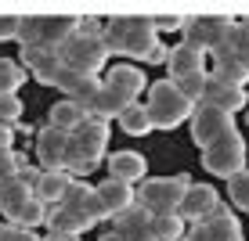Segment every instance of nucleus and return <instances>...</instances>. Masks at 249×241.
I'll return each instance as SVG.
<instances>
[{"mask_svg":"<svg viewBox=\"0 0 249 241\" xmlns=\"http://www.w3.org/2000/svg\"><path fill=\"white\" fill-rule=\"evenodd\" d=\"M224 47L235 50V54L249 65V22L246 18H235V25H231V32H228V40H224Z\"/></svg>","mask_w":249,"mask_h":241,"instance_id":"obj_31","label":"nucleus"},{"mask_svg":"<svg viewBox=\"0 0 249 241\" xmlns=\"http://www.w3.org/2000/svg\"><path fill=\"white\" fill-rule=\"evenodd\" d=\"M249 101V94L242 87H235V83H224L217 80V76L210 72V83H206V94H202V105L206 108H217V112H228V115H235V112H242Z\"/></svg>","mask_w":249,"mask_h":241,"instance_id":"obj_12","label":"nucleus"},{"mask_svg":"<svg viewBox=\"0 0 249 241\" xmlns=\"http://www.w3.org/2000/svg\"><path fill=\"white\" fill-rule=\"evenodd\" d=\"M119 126H123L130 137H144V133H152L156 130V123H152V115H148V105H130L123 112V115L116 119Z\"/></svg>","mask_w":249,"mask_h":241,"instance_id":"obj_26","label":"nucleus"},{"mask_svg":"<svg viewBox=\"0 0 249 241\" xmlns=\"http://www.w3.org/2000/svg\"><path fill=\"white\" fill-rule=\"evenodd\" d=\"M170 80H181V76H192V72H206V54L199 47H192V44H177L174 50H170Z\"/></svg>","mask_w":249,"mask_h":241,"instance_id":"obj_21","label":"nucleus"},{"mask_svg":"<svg viewBox=\"0 0 249 241\" xmlns=\"http://www.w3.org/2000/svg\"><path fill=\"white\" fill-rule=\"evenodd\" d=\"M231 25H235V18H224V15H192V22L184 29V44L199 47L202 54H213V50L224 47Z\"/></svg>","mask_w":249,"mask_h":241,"instance_id":"obj_8","label":"nucleus"},{"mask_svg":"<svg viewBox=\"0 0 249 241\" xmlns=\"http://www.w3.org/2000/svg\"><path fill=\"white\" fill-rule=\"evenodd\" d=\"M202 166L210 169L213 177H238V173H246V141L235 133H228V137H220L217 144H210V148L202 151Z\"/></svg>","mask_w":249,"mask_h":241,"instance_id":"obj_7","label":"nucleus"},{"mask_svg":"<svg viewBox=\"0 0 249 241\" xmlns=\"http://www.w3.org/2000/svg\"><path fill=\"white\" fill-rule=\"evenodd\" d=\"M192 187V180L184 173L177 177H156V180H144L137 187V205L148 209L152 216H170V212H181V202Z\"/></svg>","mask_w":249,"mask_h":241,"instance_id":"obj_6","label":"nucleus"},{"mask_svg":"<svg viewBox=\"0 0 249 241\" xmlns=\"http://www.w3.org/2000/svg\"><path fill=\"white\" fill-rule=\"evenodd\" d=\"M22 15H0V40H18L22 36Z\"/></svg>","mask_w":249,"mask_h":241,"instance_id":"obj_36","label":"nucleus"},{"mask_svg":"<svg viewBox=\"0 0 249 241\" xmlns=\"http://www.w3.org/2000/svg\"><path fill=\"white\" fill-rule=\"evenodd\" d=\"M108 148V119L87 115L80 123V130L69 133V151H65V173H72L76 180L90 177L94 169L101 166Z\"/></svg>","mask_w":249,"mask_h":241,"instance_id":"obj_2","label":"nucleus"},{"mask_svg":"<svg viewBox=\"0 0 249 241\" xmlns=\"http://www.w3.org/2000/svg\"><path fill=\"white\" fill-rule=\"evenodd\" d=\"M83 230H87V223L80 216H72L69 209H62V205H54V209L47 212V234H76L80 238Z\"/></svg>","mask_w":249,"mask_h":241,"instance_id":"obj_27","label":"nucleus"},{"mask_svg":"<svg viewBox=\"0 0 249 241\" xmlns=\"http://www.w3.org/2000/svg\"><path fill=\"white\" fill-rule=\"evenodd\" d=\"M228 194H231V202H235L238 209H249V169L228 180Z\"/></svg>","mask_w":249,"mask_h":241,"instance_id":"obj_34","label":"nucleus"},{"mask_svg":"<svg viewBox=\"0 0 249 241\" xmlns=\"http://www.w3.org/2000/svg\"><path fill=\"white\" fill-rule=\"evenodd\" d=\"M76 29H80V18H76V15H25L18 40H22V47L58 50Z\"/></svg>","mask_w":249,"mask_h":241,"instance_id":"obj_5","label":"nucleus"},{"mask_svg":"<svg viewBox=\"0 0 249 241\" xmlns=\"http://www.w3.org/2000/svg\"><path fill=\"white\" fill-rule=\"evenodd\" d=\"M108 54H112V50H108L105 36H101V32H83V29H76L72 36L58 47V58H62L65 68H72V72H80V76H94V80H98V72L108 65Z\"/></svg>","mask_w":249,"mask_h":241,"instance_id":"obj_3","label":"nucleus"},{"mask_svg":"<svg viewBox=\"0 0 249 241\" xmlns=\"http://www.w3.org/2000/svg\"><path fill=\"white\" fill-rule=\"evenodd\" d=\"M188 234L181 212H170V216H156V241H181Z\"/></svg>","mask_w":249,"mask_h":241,"instance_id":"obj_32","label":"nucleus"},{"mask_svg":"<svg viewBox=\"0 0 249 241\" xmlns=\"http://www.w3.org/2000/svg\"><path fill=\"white\" fill-rule=\"evenodd\" d=\"M0 241H44V238H36L33 230L15 227V223H4V227H0Z\"/></svg>","mask_w":249,"mask_h":241,"instance_id":"obj_37","label":"nucleus"},{"mask_svg":"<svg viewBox=\"0 0 249 241\" xmlns=\"http://www.w3.org/2000/svg\"><path fill=\"white\" fill-rule=\"evenodd\" d=\"M65 151H69V133L54 130V126H44L36 133V159L44 173H62L65 169Z\"/></svg>","mask_w":249,"mask_h":241,"instance_id":"obj_11","label":"nucleus"},{"mask_svg":"<svg viewBox=\"0 0 249 241\" xmlns=\"http://www.w3.org/2000/svg\"><path fill=\"white\" fill-rule=\"evenodd\" d=\"M47 212H51V209L40 202L36 194H33L29 202H22L18 209L7 212V220H11L15 227H22V230H33V227H40V223H47Z\"/></svg>","mask_w":249,"mask_h":241,"instance_id":"obj_25","label":"nucleus"},{"mask_svg":"<svg viewBox=\"0 0 249 241\" xmlns=\"http://www.w3.org/2000/svg\"><path fill=\"white\" fill-rule=\"evenodd\" d=\"M188 15H159L156 18V29H188Z\"/></svg>","mask_w":249,"mask_h":241,"instance_id":"obj_39","label":"nucleus"},{"mask_svg":"<svg viewBox=\"0 0 249 241\" xmlns=\"http://www.w3.org/2000/svg\"><path fill=\"white\" fill-rule=\"evenodd\" d=\"M228 133H235V123H231L228 112L206 108V105L195 108V115H192V141L199 144L202 151L210 148V144H217L220 137H228Z\"/></svg>","mask_w":249,"mask_h":241,"instance_id":"obj_10","label":"nucleus"},{"mask_svg":"<svg viewBox=\"0 0 249 241\" xmlns=\"http://www.w3.org/2000/svg\"><path fill=\"white\" fill-rule=\"evenodd\" d=\"M210 58H213V76H217V80L235 83V87H242V90H246V83H249V65L235 54V50L220 47V50H213Z\"/></svg>","mask_w":249,"mask_h":241,"instance_id":"obj_19","label":"nucleus"},{"mask_svg":"<svg viewBox=\"0 0 249 241\" xmlns=\"http://www.w3.org/2000/svg\"><path fill=\"white\" fill-rule=\"evenodd\" d=\"M112 234H119L123 241H156V216L141 205H134L112 220Z\"/></svg>","mask_w":249,"mask_h":241,"instance_id":"obj_13","label":"nucleus"},{"mask_svg":"<svg viewBox=\"0 0 249 241\" xmlns=\"http://www.w3.org/2000/svg\"><path fill=\"white\" fill-rule=\"evenodd\" d=\"M246 212H249V209H246Z\"/></svg>","mask_w":249,"mask_h":241,"instance_id":"obj_45","label":"nucleus"},{"mask_svg":"<svg viewBox=\"0 0 249 241\" xmlns=\"http://www.w3.org/2000/svg\"><path fill=\"white\" fill-rule=\"evenodd\" d=\"M22 83H25V68H22V62L0 58V94H15Z\"/></svg>","mask_w":249,"mask_h":241,"instance_id":"obj_30","label":"nucleus"},{"mask_svg":"<svg viewBox=\"0 0 249 241\" xmlns=\"http://www.w3.org/2000/svg\"><path fill=\"white\" fill-rule=\"evenodd\" d=\"M217 205H220V198H217V191H213L210 184H192L188 194H184V202H181V220L192 223V227H199Z\"/></svg>","mask_w":249,"mask_h":241,"instance_id":"obj_14","label":"nucleus"},{"mask_svg":"<svg viewBox=\"0 0 249 241\" xmlns=\"http://www.w3.org/2000/svg\"><path fill=\"white\" fill-rule=\"evenodd\" d=\"M206 83H210V72H192V76H181V80H174V87L181 90L195 108H199V105H202V94H206Z\"/></svg>","mask_w":249,"mask_h":241,"instance_id":"obj_29","label":"nucleus"},{"mask_svg":"<svg viewBox=\"0 0 249 241\" xmlns=\"http://www.w3.org/2000/svg\"><path fill=\"white\" fill-rule=\"evenodd\" d=\"M76 184V177L72 173H44V180H40V187H36V198L47 205V209H54V205H62V198L69 194V187Z\"/></svg>","mask_w":249,"mask_h":241,"instance_id":"obj_24","label":"nucleus"},{"mask_svg":"<svg viewBox=\"0 0 249 241\" xmlns=\"http://www.w3.org/2000/svg\"><path fill=\"white\" fill-rule=\"evenodd\" d=\"M105 87H112L119 94H126L130 101H137V94L148 87V80H144V72L137 65H108L105 68Z\"/></svg>","mask_w":249,"mask_h":241,"instance_id":"obj_18","label":"nucleus"},{"mask_svg":"<svg viewBox=\"0 0 249 241\" xmlns=\"http://www.w3.org/2000/svg\"><path fill=\"white\" fill-rule=\"evenodd\" d=\"M22 166H25V162H18L15 151H0V184H4V180H15Z\"/></svg>","mask_w":249,"mask_h":241,"instance_id":"obj_35","label":"nucleus"},{"mask_svg":"<svg viewBox=\"0 0 249 241\" xmlns=\"http://www.w3.org/2000/svg\"><path fill=\"white\" fill-rule=\"evenodd\" d=\"M18 119H22L18 94H0V126H15Z\"/></svg>","mask_w":249,"mask_h":241,"instance_id":"obj_33","label":"nucleus"},{"mask_svg":"<svg viewBox=\"0 0 249 241\" xmlns=\"http://www.w3.org/2000/svg\"><path fill=\"white\" fill-rule=\"evenodd\" d=\"M130 105H137V101H130L126 94H119L112 87H105V80H101V90L83 105V112H87V115H98V119H119Z\"/></svg>","mask_w":249,"mask_h":241,"instance_id":"obj_16","label":"nucleus"},{"mask_svg":"<svg viewBox=\"0 0 249 241\" xmlns=\"http://www.w3.org/2000/svg\"><path fill=\"white\" fill-rule=\"evenodd\" d=\"M144 173H148L144 155H137V151H112V155H108V177H112V180L134 184V180H141Z\"/></svg>","mask_w":249,"mask_h":241,"instance_id":"obj_20","label":"nucleus"},{"mask_svg":"<svg viewBox=\"0 0 249 241\" xmlns=\"http://www.w3.org/2000/svg\"><path fill=\"white\" fill-rule=\"evenodd\" d=\"M170 50H174V47H166V44H159L156 50H152V58H148V65H170Z\"/></svg>","mask_w":249,"mask_h":241,"instance_id":"obj_40","label":"nucleus"},{"mask_svg":"<svg viewBox=\"0 0 249 241\" xmlns=\"http://www.w3.org/2000/svg\"><path fill=\"white\" fill-rule=\"evenodd\" d=\"M246 22H249V18H246Z\"/></svg>","mask_w":249,"mask_h":241,"instance_id":"obj_46","label":"nucleus"},{"mask_svg":"<svg viewBox=\"0 0 249 241\" xmlns=\"http://www.w3.org/2000/svg\"><path fill=\"white\" fill-rule=\"evenodd\" d=\"M105 44L112 54L134 58V62H148L152 50L162 40H159V29H156L152 15H112L105 22Z\"/></svg>","mask_w":249,"mask_h":241,"instance_id":"obj_1","label":"nucleus"},{"mask_svg":"<svg viewBox=\"0 0 249 241\" xmlns=\"http://www.w3.org/2000/svg\"><path fill=\"white\" fill-rule=\"evenodd\" d=\"M11 141H15L11 126H0V151H11Z\"/></svg>","mask_w":249,"mask_h":241,"instance_id":"obj_41","label":"nucleus"},{"mask_svg":"<svg viewBox=\"0 0 249 241\" xmlns=\"http://www.w3.org/2000/svg\"><path fill=\"white\" fill-rule=\"evenodd\" d=\"M62 209H69L72 216H80L83 223H87V230L98 227L101 220H108L105 205H101V198H98V187L83 184V180H76V184L69 187V194L62 198Z\"/></svg>","mask_w":249,"mask_h":241,"instance_id":"obj_9","label":"nucleus"},{"mask_svg":"<svg viewBox=\"0 0 249 241\" xmlns=\"http://www.w3.org/2000/svg\"><path fill=\"white\" fill-rule=\"evenodd\" d=\"M101 241H123V238H119V234H112V230H108V234L101 238Z\"/></svg>","mask_w":249,"mask_h":241,"instance_id":"obj_44","label":"nucleus"},{"mask_svg":"<svg viewBox=\"0 0 249 241\" xmlns=\"http://www.w3.org/2000/svg\"><path fill=\"white\" fill-rule=\"evenodd\" d=\"M44 241H80V238H76V234H47Z\"/></svg>","mask_w":249,"mask_h":241,"instance_id":"obj_43","label":"nucleus"},{"mask_svg":"<svg viewBox=\"0 0 249 241\" xmlns=\"http://www.w3.org/2000/svg\"><path fill=\"white\" fill-rule=\"evenodd\" d=\"M83 119H87L83 105H76V101H69V97L58 101V105H51V112H47V126H54V130H62V133H76Z\"/></svg>","mask_w":249,"mask_h":241,"instance_id":"obj_23","label":"nucleus"},{"mask_svg":"<svg viewBox=\"0 0 249 241\" xmlns=\"http://www.w3.org/2000/svg\"><path fill=\"white\" fill-rule=\"evenodd\" d=\"M199 227H202L206 241H242V227H238L235 212L224 209V205H217V209H213Z\"/></svg>","mask_w":249,"mask_h":241,"instance_id":"obj_17","label":"nucleus"},{"mask_svg":"<svg viewBox=\"0 0 249 241\" xmlns=\"http://www.w3.org/2000/svg\"><path fill=\"white\" fill-rule=\"evenodd\" d=\"M22 65H29V72L36 76L40 83L54 80V72L62 68V58H58V50H44V47H22Z\"/></svg>","mask_w":249,"mask_h":241,"instance_id":"obj_22","label":"nucleus"},{"mask_svg":"<svg viewBox=\"0 0 249 241\" xmlns=\"http://www.w3.org/2000/svg\"><path fill=\"white\" fill-rule=\"evenodd\" d=\"M29 198H33V191L22 184L18 177H15V180H4V184H0V212L18 209V205H22V202H29Z\"/></svg>","mask_w":249,"mask_h":241,"instance_id":"obj_28","label":"nucleus"},{"mask_svg":"<svg viewBox=\"0 0 249 241\" xmlns=\"http://www.w3.org/2000/svg\"><path fill=\"white\" fill-rule=\"evenodd\" d=\"M98 198H101V205H105V212L108 216H123L126 209H134L137 205V191H134V184H123V180H101L98 184Z\"/></svg>","mask_w":249,"mask_h":241,"instance_id":"obj_15","label":"nucleus"},{"mask_svg":"<svg viewBox=\"0 0 249 241\" xmlns=\"http://www.w3.org/2000/svg\"><path fill=\"white\" fill-rule=\"evenodd\" d=\"M18 180H22L25 187H29L33 194H36L40 180H44V169H40V166H22V169H18Z\"/></svg>","mask_w":249,"mask_h":241,"instance_id":"obj_38","label":"nucleus"},{"mask_svg":"<svg viewBox=\"0 0 249 241\" xmlns=\"http://www.w3.org/2000/svg\"><path fill=\"white\" fill-rule=\"evenodd\" d=\"M181 241H206V234H202V227H188V234Z\"/></svg>","mask_w":249,"mask_h":241,"instance_id":"obj_42","label":"nucleus"},{"mask_svg":"<svg viewBox=\"0 0 249 241\" xmlns=\"http://www.w3.org/2000/svg\"><path fill=\"white\" fill-rule=\"evenodd\" d=\"M148 115L156 130H174L195 115V105L174 87V80H159L148 87Z\"/></svg>","mask_w":249,"mask_h":241,"instance_id":"obj_4","label":"nucleus"}]
</instances>
